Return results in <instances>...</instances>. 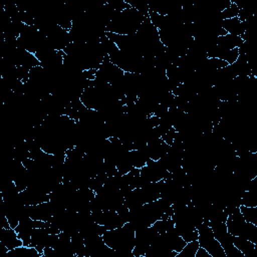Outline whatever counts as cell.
<instances>
[{"instance_id":"277c9868","label":"cell","mask_w":257,"mask_h":257,"mask_svg":"<svg viewBox=\"0 0 257 257\" xmlns=\"http://www.w3.org/2000/svg\"><path fill=\"white\" fill-rule=\"evenodd\" d=\"M160 235L153 226L143 228L136 231L135 237V247L133 249V254L135 257H145L151 244Z\"/></svg>"},{"instance_id":"4fadbf2b","label":"cell","mask_w":257,"mask_h":257,"mask_svg":"<svg viewBox=\"0 0 257 257\" xmlns=\"http://www.w3.org/2000/svg\"><path fill=\"white\" fill-rule=\"evenodd\" d=\"M223 29L228 33L236 36H242L245 33V24L238 17L224 19L221 23Z\"/></svg>"},{"instance_id":"52a82bcc","label":"cell","mask_w":257,"mask_h":257,"mask_svg":"<svg viewBox=\"0 0 257 257\" xmlns=\"http://www.w3.org/2000/svg\"><path fill=\"white\" fill-rule=\"evenodd\" d=\"M239 207L236 208L234 211H232L228 215L225 224H226L228 232L232 236H240L241 237L246 229L248 222L244 219L243 215L240 212Z\"/></svg>"},{"instance_id":"3957f363","label":"cell","mask_w":257,"mask_h":257,"mask_svg":"<svg viewBox=\"0 0 257 257\" xmlns=\"http://www.w3.org/2000/svg\"><path fill=\"white\" fill-rule=\"evenodd\" d=\"M197 230L199 234L198 242L200 247L204 248L212 257H226L223 247L215 238L213 230L209 224L203 222Z\"/></svg>"},{"instance_id":"ac0fdd59","label":"cell","mask_w":257,"mask_h":257,"mask_svg":"<svg viewBox=\"0 0 257 257\" xmlns=\"http://www.w3.org/2000/svg\"><path fill=\"white\" fill-rule=\"evenodd\" d=\"M239 10H240V8H239L238 4L234 1H231V4L220 13L221 18L224 20V19H231L234 17H238Z\"/></svg>"},{"instance_id":"9c48e42d","label":"cell","mask_w":257,"mask_h":257,"mask_svg":"<svg viewBox=\"0 0 257 257\" xmlns=\"http://www.w3.org/2000/svg\"><path fill=\"white\" fill-rule=\"evenodd\" d=\"M34 229L33 225V219H31L28 216H25L19 220L18 225L15 227V231L20 238V240L23 242V245L30 246L31 242V234Z\"/></svg>"},{"instance_id":"30bf717a","label":"cell","mask_w":257,"mask_h":257,"mask_svg":"<svg viewBox=\"0 0 257 257\" xmlns=\"http://www.w3.org/2000/svg\"><path fill=\"white\" fill-rule=\"evenodd\" d=\"M49 236L50 233L47 228H34L32 231L30 246L36 248L37 251L41 254V256L43 249L48 247Z\"/></svg>"},{"instance_id":"8fae6325","label":"cell","mask_w":257,"mask_h":257,"mask_svg":"<svg viewBox=\"0 0 257 257\" xmlns=\"http://www.w3.org/2000/svg\"><path fill=\"white\" fill-rule=\"evenodd\" d=\"M169 149H170V145L165 143L162 140V138H158L147 143V150H148L150 159L154 161H158L159 159H161L164 155L168 153Z\"/></svg>"},{"instance_id":"9a60e30c","label":"cell","mask_w":257,"mask_h":257,"mask_svg":"<svg viewBox=\"0 0 257 257\" xmlns=\"http://www.w3.org/2000/svg\"><path fill=\"white\" fill-rule=\"evenodd\" d=\"M243 42L244 40L242 39V37L228 33L223 36L217 37V45L228 50L233 48H239Z\"/></svg>"},{"instance_id":"5bb4252c","label":"cell","mask_w":257,"mask_h":257,"mask_svg":"<svg viewBox=\"0 0 257 257\" xmlns=\"http://www.w3.org/2000/svg\"><path fill=\"white\" fill-rule=\"evenodd\" d=\"M233 244L239 251L244 254L245 257L256 256V244L252 243L251 241L240 236H233Z\"/></svg>"},{"instance_id":"6da1fadb","label":"cell","mask_w":257,"mask_h":257,"mask_svg":"<svg viewBox=\"0 0 257 257\" xmlns=\"http://www.w3.org/2000/svg\"><path fill=\"white\" fill-rule=\"evenodd\" d=\"M135 237L136 231L130 222L119 228L106 230L102 235L103 241L115 251L116 257H135L133 254Z\"/></svg>"},{"instance_id":"2e32d148","label":"cell","mask_w":257,"mask_h":257,"mask_svg":"<svg viewBox=\"0 0 257 257\" xmlns=\"http://www.w3.org/2000/svg\"><path fill=\"white\" fill-rule=\"evenodd\" d=\"M8 254L12 257H42L36 248L32 246H19L15 249L8 251Z\"/></svg>"},{"instance_id":"7a4b0ae2","label":"cell","mask_w":257,"mask_h":257,"mask_svg":"<svg viewBox=\"0 0 257 257\" xmlns=\"http://www.w3.org/2000/svg\"><path fill=\"white\" fill-rule=\"evenodd\" d=\"M147 18L134 7L122 11H114L110 22L106 26V31L118 35L135 34Z\"/></svg>"},{"instance_id":"e0dca14e","label":"cell","mask_w":257,"mask_h":257,"mask_svg":"<svg viewBox=\"0 0 257 257\" xmlns=\"http://www.w3.org/2000/svg\"><path fill=\"white\" fill-rule=\"evenodd\" d=\"M199 247H200V245H199L198 240L187 242L185 247L179 253H177L176 257H195L196 252L199 249Z\"/></svg>"},{"instance_id":"5b68a950","label":"cell","mask_w":257,"mask_h":257,"mask_svg":"<svg viewBox=\"0 0 257 257\" xmlns=\"http://www.w3.org/2000/svg\"><path fill=\"white\" fill-rule=\"evenodd\" d=\"M91 217L95 223L102 225L106 230L119 228L126 223L115 210L91 212Z\"/></svg>"},{"instance_id":"ba28073f","label":"cell","mask_w":257,"mask_h":257,"mask_svg":"<svg viewBox=\"0 0 257 257\" xmlns=\"http://www.w3.org/2000/svg\"><path fill=\"white\" fill-rule=\"evenodd\" d=\"M19 195L22 202L27 206L38 205L50 200L49 194L32 187H27L23 191L19 192Z\"/></svg>"},{"instance_id":"8992f818","label":"cell","mask_w":257,"mask_h":257,"mask_svg":"<svg viewBox=\"0 0 257 257\" xmlns=\"http://www.w3.org/2000/svg\"><path fill=\"white\" fill-rule=\"evenodd\" d=\"M27 216L33 220L49 221L55 214V207L49 200L38 205H26Z\"/></svg>"},{"instance_id":"7c38bea8","label":"cell","mask_w":257,"mask_h":257,"mask_svg":"<svg viewBox=\"0 0 257 257\" xmlns=\"http://www.w3.org/2000/svg\"><path fill=\"white\" fill-rule=\"evenodd\" d=\"M0 242L6 246L8 251L23 245V242L18 237L14 228H1L0 229Z\"/></svg>"}]
</instances>
